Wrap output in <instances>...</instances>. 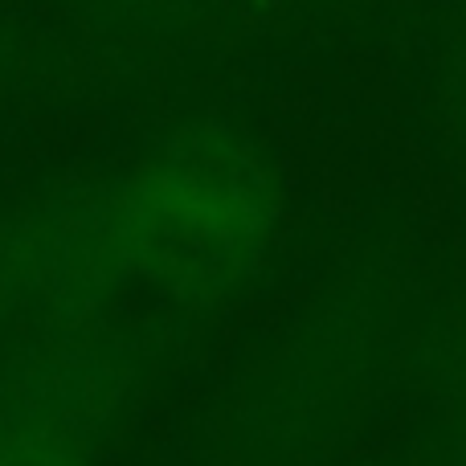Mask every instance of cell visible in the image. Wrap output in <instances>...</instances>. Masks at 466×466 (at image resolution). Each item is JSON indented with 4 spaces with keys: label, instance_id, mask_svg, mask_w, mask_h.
<instances>
[{
    "label": "cell",
    "instance_id": "6da1fadb",
    "mask_svg": "<svg viewBox=\"0 0 466 466\" xmlns=\"http://www.w3.org/2000/svg\"><path fill=\"white\" fill-rule=\"evenodd\" d=\"M25 205L33 331L98 328L131 290L221 307L266 270L282 229L279 172L226 119L180 123L127 168Z\"/></svg>",
    "mask_w": 466,
    "mask_h": 466
},
{
    "label": "cell",
    "instance_id": "8992f818",
    "mask_svg": "<svg viewBox=\"0 0 466 466\" xmlns=\"http://www.w3.org/2000/svg\"><path fill=\"white\" fill-rule=\"evenodd\" d=\"M438 106L446 127L466 147V5L454 13L438 49Z\"/></svg>",
    "mask_w": 466,
    "mask_h": 466
},
{
    "label": "cell",
    "instance_id": "277c9868",
    "mask_svg": "<svg viewBox=\"0 0 466 466\" xmlns=\"http://www.w3.org/2000/svg\"><path fill=\"white\" fill-rule=\"evenodd\" d=\"M33 323L25 201H0V336Z\"/></svg>",
    "mask_w": 466,
    "mask_h": 466
},
{
    "label": "cell",
    "instance_id": "7a4b0ae2",
    "mask_svg": "<svg viewBox=\"0 0 466 466\" xmlns=\"http://www.w3.org/2000/svg\"><path fill=\"white\" fill-rule=\"evenodd\" d=\"M127 389V348L103 323L33 331L0 364V466H103Z\"/></svg>",
    "mask_w": 466,
    "mask_h": 466
},
{
    "label": "cell",
    "instance_id": "5b68a950",
    "mask_svg": "<svg viewBox=\"0 0 466 466\" xmlns=\"http://www.w3.org/2000/svg\"><path fill=\"white\" fill-rule=\"evenodd\" d=\"M90 21L127 33H180L201 21L209 0H70Z\"/></svg>",
    "mask_w": 466,
    "mask_h": 466
},
{
    "label": "cell",
    "instance_id": "3957f363",
    "mask_svg": "<svg viewBox=\"0 0 466 466\" xmlns=\"http://www.w3.org/2000/svg\"><path fill=\"white\" fill-rule=\"evenodd\" d=\"M421 446L430 454V466H466V319L446 339L430 377Z\"/></svg>",
    "mask_w": 466,
    "mask_h": 466
}]
</instances>
